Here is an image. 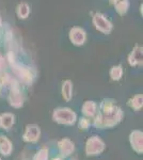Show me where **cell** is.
<instances>
[{"label":"cell","mask_w":143,"mask_h":160,"mask_svg":"<svg viewBox=\"0 0 143 160\" xmlns=\"http://www.w3.org/2000/svg\"><path fill=\"white\" fill-rule=\"evenodd\" d=\"M0 160H1V159H0Z\"/></svg>","instance_id":"cell-25"},{"label":"cell","mask_w":143,"mask_h":160,"mask_svg":"<svg viewBox=\"0 0 143 160\" xmlns=\"http://www.w3.org/2000/svg\"><path fill=\"white\" fill-rule=\"evenodd\" d=\"M90 126V121L87 118H81L79 120V128L81 130L88 129V127Z\"/></svg>","instance_id":"cell-21"},{"label":"cell","mask_w":143,"mask_h":160,"mask_svg":"<svg viewBox=\"0 0 143 160\" xmlns=\"http://www.w3.org/2000/svg\"><path fill=\"white\" fill-rule=\"evenodd\" d=\"M142 8H143V6L141 3V6H140V14H141V16H142Z\"/></svg>","instance_id":"cell-23"},{"label":"cell","mask_w":143,"mask_h":160,"mask_svg":"<svg viewBox=\"0 0 143 160\" xmlns=\"http://www.w3.org/2000/svg\"><path fill=\"white\" fill-rule=\"evenodd\" d=\"M48 159V151L45 148L38 151L34 156V160H47Z\"/></svg>","instance_id":"cell-20"},{"label":"cell","mask_w":143,"mask_h":160,"mask_svg":"<svg viewBox=\"0 0 143 160\" xmlns=\"http://www.w3.org/2000/svg\"><path fill=\"white\" fill-rule=\"evenodd\" d=\"M31 13V9L30 6L27 3V2H20V3L17 4L16 7V15L19 19L25 20L29 17Z\"/></svg>","instance_id":"cell-15"},{"label":"cell","mask_w":143,"mask_h":160,"mask_svg":"<svg viewBox=\"0 0 143 160\" xmlns=\"http://www.w3.org/2000/svg\"><path fill=\"white\" fill-rule=\"evenodd\" d=\"M127 62L131 68L142 66L143 64V47L140 45H135L132 50L127 56Z\"/></svg>","instance_id":"cell-8"},{"label":"cell","mask_w":143,"mask_h":160,"mask_svg":"<svg viewBox=\"0 0 143 160\" xmlns=\"http://www.w3.org/2000/svg\"><path fill=\"white\" fill-rule=\"evenodd\" d=\"M54 160H61V159H60V158H56V159H54Z\"/></svg>","instance_id":"cell-24"},{"label":"cell","mask_w":143,"mask_h":160,"mask_svg":"<svg viewBox=\"0 0 143 160\" xmlns=\"http://www.w3.org/2000/svg\"><path fill=\"white\" fill-rule=\"evenodd\" d=\"M128 106L134 109L135 111L140 110L143 107V95L142 94H137L135 95L134 97H131L130 99L128 100Z\"/></svg>","instance_id":"cell-19"},{"label":"cell","mask_w":143,"mask_h":160,"mask_svg":"<svg viewBox=\"0 0 143 160\" xmlns=\"http://www.w3.org/2000/svg\"><path fill=\"white\" fill-rule=\"evenodd\" d=\"M58 146L60 149V153L64 157L69 156V155L74 152V148H75L74 143H73L69 139H62V140L59 142Z\"/></svg>","instance_id":"cell-12"},{"label":"cell","mask_w":143,"mask_h":160,"mask_svg":"<svg viewBox=\"0 0 143 160\" xmlns=\"http://www.w3.org/2000/svg\"><path fill=\"white\" fill-rule=\"evenodd\" d=\"M124 74V69L123 66L121 64H118V65H113L112 68L109 71V76L112 81H119V80L122 79Z\"/></svg>","instance_id":"cell-18"},{"label":"cell","mask_w":143,"mask_h":160,"mask_svg":"<svg viewBox=\"0 0 143 160\" xmlns=\"http://www.w3.org/2000/svg\"><path fill=\"white\" fill-rule=\"evenodd\" d=\"M129 141H130L131 148H134L135 152L138 154L143 153V133L140 130H134L130 133L129 137Z\"/></svg>","instance_id":"cell-10"},{"label":"cell","mask_w":143,"mask_h":160,"mask_svg":"<svg viewBox=\"0 0 143 160\" xmlns=\"http://www.w3.org/2000/svg\"><path fill=\"white\" fill-rule=\"evenodd\" d=\"M69 38L73 45L80 47L87 42V32L81 27H73L69 32Z\"/></svg>","instance_id":"cell-6"},{"label":"cell","mask_w":143,"mask_h":160,"mask_svg":"<svg viewBox=\"0 0 143 160\" xmlns=\"http://www.w3.org/2000/svg\"><path fill=\"white\" fill-rule=\"evenodd\" d=\"M12 149L13 146L11 141L8 138H6V137L0 136V153L3 156H9L12 153Z\"/></svg>","instance_id":"cell-17"},{"label":"cell","mask_w":143,"mask_h":160,"mask_svg":"<svg viewBox=\"0 0 143 160\" xmlns=\"http://www.w3.org/2000/svg\"><path fill=\"white\" fill-rule=\"evenodd\" d=\"M109 3L113 6L115 12L120 16L126 15L129 10V7H130L129 0H109Z\"/></svg>","instance_id":"cell-11"},{"label":"cell","mask_w":143,"mask_h":160,"mask_svg":"<svg viewBox=\"0 0 143 160\" xmlns=\"http://www.w3.org/2000/svg\"><path fill=\"white\" fill-rule=\"evenodd\" d=\"M8 99H9L10 105L14 108H20L24 105V96H23L22 90H20L19 82L14 78L10 83V94Z\"/></svg>","instance_id":"cell-5"},{"label":"cell","mask_w":143,"mask_h":160,"mask_svg":"<svg viewBox=\"0 0 143 160\" xmlns=\"http://www.w3.org/2000/svg\"><path fill=\"white\" fill-rule=\"evenodd\" d=\"M124 117L121 108L116 105V100L112 98L103 99L100 105V111L95 114L94 125L97 128L112 127L119 124Z\"/></svg>","instance_id":"cell-1"},{"label":"cell","mask_w":143,"mask_h":160,"mask_svg":"<svg viewBox=\"0 0 143 160\" xmlns=\"http://www.w3.org/2000/svg\"><path fill=\"white\" fill-rule=\"evenodd\" d=\"M97 108H98V106L95 102H93V100H87V102H84V104L82 105L81 111L85 117L92 118V117H95V114L97 113Z\"/></svg>","instance_id":"cell-13"},{"label":"cell","mask_w":143,"mask_h":160,"mask_svg":"<svg viewBox=\"0 0 143 160\" xmlns=\"http://www.w3.org/2000/svg\"><path fill=\"white\" fill-rule=\"evenodd\" d=\"M105 149V143L100 140L98 137L93 136L87 141V146H85V152L88 156H95L100 155L101 152Z\"/></svg>","instance_id":"cell-7"},{"label":"cell","mask_w":143,"mask_h":160,"mask_svg":"<svg viewBox=\"0 0 143 160\" xmlns=\"http://www.w3.org/2000/svg\"><path fill=\"white\" fill-rule=\"evenodd\" d=\"M15 123V115L12 113L6 112L0 114V128L2 129H10Z\"/></svg>","instance_id":"cell-14"},{"label":"cell","mask_w":143,"mask_h":160,"mask_svg":"<svg viewBox=\"0 0 143 160\" xmlns=\"http://www.w3.org/2000/svg\"><path fill=\"white\" fill-rule=\"evenodd\" d=\"M61 93H62V97L64 100L69 102L72 99L73 96V82L72 80H64L62 82V88H61Z\"/></svg>","instance_id":"cell-16"},{"label":"cell","mask_w":143,"mask_h":160,"mask_svg":"<svg viewBox=\"0 0 143 160\" xmlns=\"http://www.w3.org/2000/svg\"><path fill=\"white\" fill-rule=\"evenodd\" d=\"M4 66H6V59H4V57L0 53V72L4 68Z\"/></svg>","instance_id":"cell-22"},{"label":"cell","mask_w":143,"mask_h":160,"mask_svg":"<svg viewBox=\"0 0 143 160\" xmlns=\"http://www.w3.org/2000/svg\"><path fill=\"white\" fill-rule=\"evenodd\" d=\"M10 65H11V68H12L13 73H14V75L17 77L19 81H22L23 83H25V84H28V86L32 83L34 76H33L30 68H28V66H26L24 64L19 63V62H16V61H14L12 64H10Z\"/></svg>","instance_id":"cell-4"},{"label":"cell","mask_w":143,"mask_h":160,"mask_svg":"<svg viewBox=\"0 0 143 160\" xmlns=\"http://www.w3.org/2000/svg\"><path fill=\"white\" fill-rule=\"evenodd\" d=\"M92 24L98 32L103 33L105 35L110 34L113 30V24L105 14H103L100 12H96L93 14Z\"/></svg>","instance_id":"cell-3"},{"label":"cell","mask_w":143,"mask_h":160,"mask_svg":"<svg viewBox=\"0 0 143 160\" xmlns=\"http://www.w3.org/2000/svg\"><path fill=\"white\" fill-rule=\"evenodd\" d=\"M53 118L54 122L64 125H73L77 120V115L72 109L66 107H60L54 110Z\"/></svg>","instance_id":"cell-2"},{"label":"cell","mask_w":143,"mask_h":160,"mask_svg":"<svg viewBox=\"0 0 143 160\" xmlns=\"http://www.w3.org/2000/svg\"><path fill=\"white\" fill-rule=\"evenodd\" d=\"M41 136V129L35 124H29L26 126V130L24 132V140L26 142H36L40 139Z\"/></svg>","instance_id":"cell-9"}]
</instances>
